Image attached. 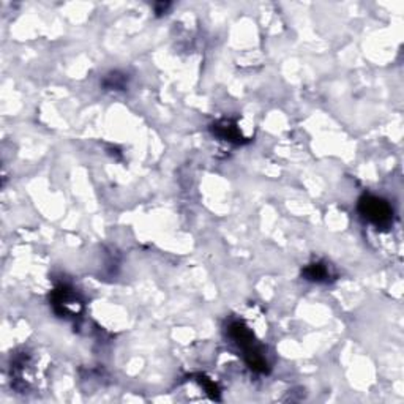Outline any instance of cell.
Wrapping results in <instances>:
<instances>
[{
  "mask_svg": "<svg viewBox=\"0 0 404 404\" xmlns=\"http://www.w3.org/2000/svg\"><path fill=\"white\" fill-rule=\"evenodd\" d=\"M227 333L229 338L236 343L240 351L243 352L245 362L248 363L250 368L256 372H267L269 363L265 358L261 346L256 343L255 335L246 327L242 321H234L227 325Z\"/></svg>",
  "mask_w": 404,
  "mask_h": 404,
  "instance_id": "6da1fadb",
  "label": "cell"
},
{
  "mask_svg": "<svg viewBox=\"0 0 404 404\" xmlns=\"http://www.w3.org/2000/svg\"><path fill=\"white\" fill-rule=\"evenodd\" d=\"M358 212L376 227H389L393 221V208L387 201L372 194H365L358 201Z\"/></svg>",
  "mask_w": 404,
  "mask_h": 404,
  "instance_id": "7a4b0ae2",
  "label": "cell"
},
{
  "mask_svg": "<svg viewBox=\"0 0 404 404\" xmlns=\"http://www.w3.org/2000/svg\"><path fill=\"white\" fill-rule=\"evenodd\" d=\"M53 307L55 309L57 314L63 316H73L78 313V308L81 307V302L78 300V295L73 289H69L67 286H62L59 289L54 290L53 294Z\"/></svg>",
  "mask_w": 404,
  "mask_h": 404,
  "instance_id": "3957f363",
  "label": "cell"
},
{
  "mask_svg": "<svg viewBox=\"0 0 404 404\" xmlns=\"http://www.w3.org/2000/svg\"><path fill=\"white\" fill-rule=\"evenodd\" d=\"M212 133L217 137H220L221 141H227L232 144H243L245 137L242 135V130L237 125V122H234L232 119H223L220 122L212 125Z\"/></svg>",
  "mask_w": 404,
  "mask_h": 404,
  "instance_id": "277c9868",
  "label": "cell"
},
{
  "mask_svg": "<svg viewBox=\"0 0 404 404\" xmlns=\"http://www.w3.org/2000/svg\"><path fill=\"white\" fill-rule=\"evenodd\" d=\"M302 276L305 278L308 281H313V283H328L335 280V275L333 270L330 267V264L327 262H313V264H308L305 269L302 270Z\"/></svg>",
  "mask_w": 404,
  "mask_h": 404,
  "instance_id": "5b68a950",
  "label": "cell"
},
{
  "mask_svg": "<svg viewBox=\"0 0 404 404\" xmlns=\"http://www.w3.org/2000/svg\"><path fill=\"white\" fill-rule=\"evenodd\" d=\"M103 84L107 88H117V90H120V88H123L126 86V78L123 74L120 76L119 73H112L107 76Z\"/></svg>",
  "mask_w": 404,
  "mask_h": 404,
  "instance_id": "8992f818",
  "label": "cell"
}]
</instances>
